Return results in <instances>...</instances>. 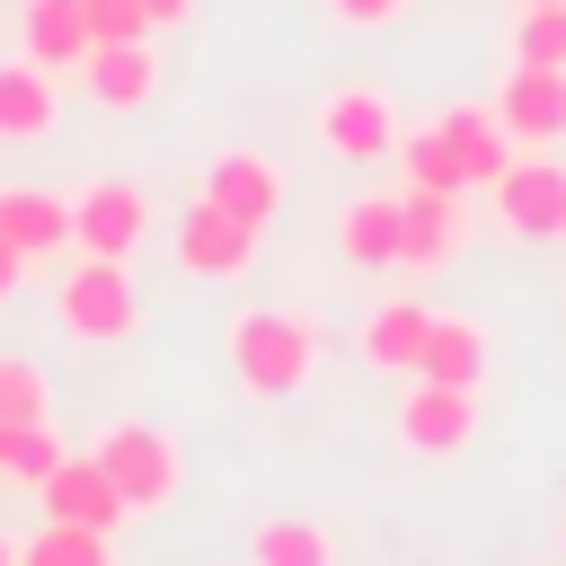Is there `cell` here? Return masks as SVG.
I'll return each instance as SVG.
<instances>
[{
    "instance_id": "obj_27",
    "label": "cell",
    "mask_w": 566,
    "mask_h": 566,
    "mask_svg": "<svg viewBox=\"0 0 566 566\" xmlns=\"http://www.w3.org/2000/svg\"><path fill=\"white\" fill-rule=\"evenodd\" d=\"M80 18H88L97 44H142L150 35V9L142 0H80Z\"/></svg>"
},
{
    "instance_id": "obj_19",
    "label": "cell",
    "mask_w": 566,
    "mask_h": 566,
    "mask_svg": "<svg viewBox=\"0 0 566 566\" xmlns=\"http://www.w3.org/2000/svg\"><path fill=\"white\" fill-rule=\"evenodd\" d=\"M424 318H433L424 301H380V310L363 318V363L416 380V363H424Z\"/></svg>"
},
{
    "instance_id": "obj_7",
    "label": "cell",
    "mask_w": 566,
    "mask_h": 566,
    "mask_svg": "<svg viewBox=\"0 0 566 566\" xmlns=\"http://www.w3.org/2000/svg\"><path fill=\"white\" fill-rule=\"evenodd\" d=\"M398 133H407V124H398L389 88H327V97H318V142H327L336 159H354V168H363V159H389Z\"/></svg>"
},
{
    "instance_id": "obj_13",
    "label": "cell",
    "mask_w": 566,
    "mask_h": 566,
    "mask_svg": "<svg viewBox=\"0 0 566 566\" xmlns=\"http://www.w3.org/2000/svg\"><path fill=\"white\" fill-rule=\"evenodd\" d=\"M0 239L27 265L62 256L71 248V195H53V186H0Z\"/></svg>"
},
{
    "instance_id": "obj_31",
    "label": "cell",
    "mask_w": 566,
    "mask_h": 566,
    "mask_svg": "<svg viewBox=\"0 0 566 566\" xmlns=\"http://www.w3.org/2000/svg\"><path fill=\"white\" fill-rule=\"evenodd\" d=\"M0 566H18V539H9V531H0Z\"/></svg>"
},
{
    "instance_id": "obj_23",
    "label": "cell",
    "mask_w": 566,
    "mask_h": 566,
    "mask_svg": "<svg viewBox=\"0 0 566 566\" xmlns=\"http://www.w3.org/2000/svg\"><path fill=\"white\" fill-rule=\"evenodd\" d=\"M18 566H115V531H88V522H44L35 539H18Z\"/></svg>"
},
{
    "instance_id": "obj_21",
    "label": "cell",
    "mask_w": 566,
    "mask_h": 566,
    "mask_svg": "<svg viewBox=\"0 0 566 566\" xmlns=\"http://www.w3.org/2000/svg\"><path fill=\"white\" fill-rule=\"evenodd\" d=\"M398 177L407 186H424V195H469V177H460V159H451V142H442V124H416V133H398Z\"/></svg>"
},
{
    "instance_id": "obj_9",
    "label": "cell",
    "mask_w": 566,
    "mask_h": 566,
    "mask_svg": "<svg viewBox=\"0 0 566 566\" xmlns=\"http://www.w3.org/2000/svg\"><path fill=\"white\" fill-rule=\"evenodd\" d=\"M35 513H44V522H88V531H124V522H133V504L106 486V469H97L88 451H62V460H53V478L35 486Z\"/></svg>"
},
{
    "instance_id": "obj_4",
    "label": "cell",
    "mask_w": 566,
    "mask_h": 566,
    "mask_svg": "<svg viewBox=\"0 0 566 566\" xmlns=\"http://www.w3.org/2000/svg\"><path fill=\"white\" fill-rule=\"evenodd\" d=\"M486 195L513 239H566V159L557 150H513Z\"/></svg>"
},
{
    "instance_id": "obj_14",
    "label": "cell",
    "mask_w": 566,
    "mask_h": 566,
    "mask_svg": "<svg viewBox=\"0 0 566 566\" xmlns=\"http://www.w3.org/2000/svg\"><path fill=\"white\" fill-rule=\"evenodd\" d=\"M80 88H88L97 106H115V115L150 106V97H159V53H150V35H142V44H88Z\"/></svg>"
},
{
    "instance_id": "obj_29",
    "label": "cell",
    "mask_w": 566,
    "mask_h": 566,
    "mask_svg": "<svg viewBox=\"0 0 566 566\" xmlns=\"http://www.w3.org/2000/svg\"><path fill=\"white\" fill-rule=\"evenodd\" d=\"M142 9H150V27H186L195 18V0H142Z\"/></svg>"
},
{
    "instance_id": "obj_25",
    "label": "cell",
    "mask_w": 566,
    "mask_h": 566,
    "mask_svg": "<svg viewBox=\"0 0 566 566\" xmlns=\"http://www.w3.org/2000/svg\"><path fill=\"white\" fill-rule=\"evenodd\" d=\"M513 71H566V0L513 18Z\"/></svg>"
},
{
    "instance_id": "obj_22",
    "label": "cell",
    "mask_w": 566,
    "mask_h": 566,
    "mask_svg": "<svg viewBox=\"0 0 566 566\" xmlns=\"http://www.w3.org/2000/svg\"><path fill=\"white\" fill-rule=\"evenodd\" d=\"M248 566H336V539H327L318 522L283 513V522H256V539H248Z\"/></svg>"
},
{
    "instance_id": "obj_24",
    "label": "cell",
    "mask_w": 566,
    "mask_h": 566,
    "mask_svg": "<svg viewBox=\"0 0 566 566\" xmlns=\"http://www.w3.org/2000/svg\"><path fill=\"white\" fill-rule=\"evenodd\" d=\"M62 451H71V442H62L53 424H9V433H0V478H18V486L35 495V486L53 478V460H62Z\"/></svg>"
},
{
    "instance_id": "obj_10",
    "label": "cell",
    "mask_w": 566,
    "mask_h": 566,
    "mask_svg": "<svg viewBox=\"0 0 566 566\" xmlns=\"http://www.w3.org/2000/svg\"><path fill=\"white\" fill-rule=\"evenodd\" d=\"M495 124L513 133V150H557L566 142V71H504Z\"/></svg>"
},
{
    "instance_id": "obj_11",
    "label": "cell",
    "mask_w": 566,
    "mask_h": 566,
    "mask_svg": "<svg viewBox=\"0 0 566 566\" xmlns=\"http://www.w3.org/2000/svg\"><path fill=\"white\" fill-rule=\"evenodd\" d=\"M460 195H424V186H398V265L407 274H442L460 256Z\"/></svg>"
},
{
    "instance_id": "obj_30",
    "label": "cell",
    "mask_w": 566,
    "mask_h": 566,
    "mask_svg": "<svg viewBox=\"0 0 566 566\" xmlns=\"http://www.w3.org/2000/svg\"><path fill=\"white\" fill-rule=\"evenodd\" d=\"M18 283H27V256H18V248H9V239H0V301H9V292H18Z\"/></svg>"
},
{
    "instance_id": "obj_15",
    "label": "cell",
    "mask_w": 566,
    "mask_h": 566,
    "mask_svg": "<svg viewBox=\"0 0 566 566\" xmlns=\"http://www.w3.org/2000/svg\"><path fill=\"white\" fill-rule=\"evenodd\" d=\"M486 371H495V354H486V327H478V318H460V310H433V318H424V363H416V380L486 389Z\"/></svg>"
},
{
    "instance_id": "obj_3",
    "label": "cell",
    "mask_w": 566,
    "mask_h": 566,
    "mask_svg": "<svg viewBox=\"0 0 566 566\" xmlns=\"http://www.w3.org/2000/svg\"><path fill=\"white\" fill-rule=\"evenodd\" d=\"M88 460L106 469V486H115L133 513H168V504H177L186 460H177V433H168V424L124 416V424H106V433H97V451H88Z\"/></svg>"
},
{
    "instance_id": "obj_20",
    "label": "cell",
    "mask_w": 566,
    "mask_h": 566,
    "mask_svg": "<svg viewBox=\"0 0 566 566\" xmlns=\"http://www.w3.org/2000/svg\"><path fill=\"white\" fill-rule=\"evenodd\" d=\"M336 256L345 265H398V195H354L336 212Z\"/></svg>"
},
{
    "instance_id": "obj_17",
    "label": "cell",
    "mask_w": 566,
    "mask_h": 566,
    "mask_svg": "<svg viewBox=\"0 0 566 566\" xmlns=\"http://www.w3.org/2000/svg\"><path fill=\"white\" fill-rule=\"evenodd\" d=\"M433 124H442V142H451V159H460L469 195L504 177V159H513V133L495 124V97H469V106H451V115H433Z\"/></svg>"
},
{
    "instance_id": "obj_18",
    "label": "cell",
    "mask_w": 566,
    "mask_h": 566,
    "mask_svg": "<svg viewBox=\"0 0 566 566\" xmlns=\"http://www.w3.org/2000/svg\"><path fill=\"white\" fill-rule=\"evenodd\" d=\"M53 71H35L27 53L18 62H0V150H27V142H44L53 133Z\"/></svg>"
},
{
    "instance_id": "obj_16",
    "label": "cell",
    "mask_w": 566,
    "mask_h": 566,
    "mask_svg": "<svg viewBox=\"0 0 566 566\" xmlns=\"http://www.w3.org/2000/svg\"><path fill=\"white\" fill-rule=\"evenodd\" d=\"M88 44H97V35H88L80 0H27V9H18V53H27L35 71H53V80H62V71H80V62H88Z\"/></svg>"
},
{
    "instance_id": "obj_26",
    "label": "cell",
    "mask_w": 566,
    "mask_h": 566,
    "mask_svg": "<svg viewBox=\"0 0 566 566\" xmlns=\"http://www.w3.org/2000/svg\"><path fill=\"white\" fill-rule=\"evenodd\" d=\"M9 424H53V380L18 354H0V433Z\"/></svg>"
},
{
    "instance_id": "obj_1",
    "label": "cell",
    "mask_w": 566,
    "mask_h": 566,
    "mask_svg": "<svg viewBox=\"0 0 566 566\" xmlns=\"http://www.w3.org/2000/svg\"><path fill=\"white\" fill-rule=\"evenodd\" d=\"M230 371L248 398H292L318 371V327L301 310H239L230 318Z\"/></svg>"
},
{
    "instance_id": "obj_8",
    "label": "cell",
    "mask_w": 566,
    "mask_h": 566,
    "mask_svg": "<svg viewBox=\"0 0 566 566\" xmlns=\"http://www.w3.org/2000/svg\"><path fill=\"white\" fill-rule=\"evenodd\" d=\"M177 265L203 274V283H239L256 265V221H239V212H221V203L195 195L186 221H177Z\"/></svg>"
},
{
    "instance_id": "obj_32",
    "label": "cell",
    "mask_w": 566,
    "mask_h": 566,
    "mask_svg": "<svg viewBox=\"0 0 566 566\" xmlns=\"http://www.w3.org/2000/svg\"><path fill=\"white\" fill-rule=\"evenodd\" d=\"M522 9H548V0H522Z\"/></svg>"
},
{
    "instance_id": "obj_6",
    "label": "cell",
    "mask_w": 566,
    "mask_h": 566,
    "mask_svg": "<svg viewBox=\"0 0 566 566\" xmlns=\"http://www.w3.org/2000/svg\"><path fill=\"white\" fill-rule=\"evenodd\" d=\"M469 433H478V389L407 380V398H398V442H407L416 460H451V451H469Z\"/></svg>"
},
{
    "instance_id": "obj_28",
    "label": "cell",
    "mask_w": 566,
    "mask_h": 566,
    "mask_svg": "<svg viewBox=\"0 0 566 566\" xmlns=\"http://www.w3.org/2000/svg\"><path fill=\"white\" fill-rule=\"evenodd\" d=\"M327 9H336L345 27H398V18H407V0H327Z\"/></svg>"
},
{
    "instance_id": "obj_2",
    "label": "cell",
    "mask_w": 566,
    "mask_h": 566,
    "mask_svg": "<svg viewBox=\"0 0 566 566\" xmlns=\"http://www.w3.org/2000/svg\"><path fill=\"white\" fill-rule=\"evenodd\" d=\"M53 318L80 345H124L142 327V283L124 274V256H71V274L53 283Z\"/></svg>"
},
{
    "instance_id": "obj_5",
    "label": "cell",
    "mask_w": 566,
    "mask_h": 566,
    "mask_svg": "<svg viewBox=\"0 0 566 566\" xmlns=\"http://www.w3.org/2000/svg\"><path fill=\"white\" fill-rule=\"evenodd\" d=\"M142 239H150V203H142V186H124V177H88V186L71 195V256H124V265H133Z\"/></svg>"
},
{
    "instance_id": "obj_12",
    "label": "cell",
    "mask_w": 566,
    "mask_h": 566,
    "mask_svg": "<svg viewBox=\"0 0 566 566\" xmlns=\"http://www.w3.org/2000/svg\"><path fill=\"white\" fill-rule=\"evenodd\" d=\"M195 195L265 230V221L283 212V168H274V159H256V150H221V159L203 168V186H195Z\"/></svg>"
}]
</instances>
